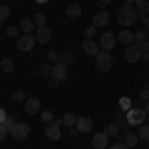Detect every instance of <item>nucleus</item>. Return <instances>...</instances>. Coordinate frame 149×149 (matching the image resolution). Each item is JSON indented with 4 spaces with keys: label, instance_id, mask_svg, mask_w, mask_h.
Masks as SVG:
<instances>
[{
    "label": "nucleus",
    "instance_id": "nucleus-36",
    "mask_svg": "<svg viewBox=\"0 0 149 149\" xmlns=\"http://www.w3.org/2000/svg\"><path fill=\"white\" fill-rule=\"evenodd\" d=\"M133 4H135V8H137V10H145L147 0H133Z\"/></svg>",
    "mask_w": 149,
    "mask_h": 149
},
{
    "label": "nucleus",
    "instance_id": "nucleus-28",
    "mask_svg": "<svg viewBox=\"0 0 149 149\" xmlns=\"http://www.w3.org/2000/svg\"><path fill=\"white\" fill-rule=\"evenodd\" d=\"M40 119H42L44 123H52V121H54V113H52L50 109H46V111L40 113Z\"/></svg>",
    "mask_w": 149,
    "mask_h": 149
},
{
    "label": "nucleus",
    "instance_id": "nucleus-21",
    "mask_svg": "<svg viewBox=\"0 0 149 149\" xmlns=\"http://www.w3.org/2000/svg\"><path fill=\"white\" fill-rule=\"evenodd\" d=\"M137 133H127L125 137H123V143H125L127 147H133L135 149V145H137Z\"/></svg>",
    "mask_w": 149,
    "mask_h": 149
},
{
    "label": "nucleus",
    "instance_id": "nucleus-26",
    "mask_svg": "<svg viewBox=\"0 0 149 149\" xmlns=\"http://www.w3.org/2000/svg\"><path fill=\"white\" fill-rule=\"evenodd\" d=\"M139 139H143L145 143L149 141V125H139V133H137Z\"/></svg>",
    "mask_w": 149,
    "mask_h": 149
},
{
    "label": "nucleus",
    "instance_id": "nucleus-11",
    "mask_svg": "<svg viewBox=\"0 0 149 149\" xmlns=\"http://www.w3.org/2000/svg\"><path fill=\"white\" fill-rule=\"evenodd\" d=\"M34 38H36V42H40V44H48V42L52 40V30L48 28V24L46 26H38V28H36Z\"/></svg>",
    "mask_w": 149,
    "mask_h": 149
},
{
    "label": "nucleus",
    "instance_id": "nucleus-45",
    "mask_svg": "<svg viewBox=\"0 0 149 149\" xmlns=\"http://www.w3.org/2000/svg\"><path fill=\"white\" fill-rule=\"evenodd\" d=\"M123 6H133V0H125V4Z\"/></svg>",
    "mask_w": 149,
    "mask_h": 149
},
{
    "label": "nucleus",
    "instance_id": "nucleus-31",
    "mask_svg": "<svg viewBox=\"0 0 149 149\" xmlns=\"http://www.w3.org/2000/svg\"><path fill=\"white\" fill-rule=\"evenodd\" d=\"M60 60H62L66 66H68V64H72V62H74V50H68V52H66L64 56L60 58Z\"/></svg>",
    "mask_w": 149,
    "mask_h": 149
},
{
    "label": "nucleus",
    "instance_id": "nucleus-18",
    "mask_svg": "<svg viewBox=\"0 0 149 149\" xmlns=\"http://www.w3.org/2000/svg\"><path fill=\"white\" fill-rule=\"evenodd\" d=\"M64 12H66V16H68V18H78V16H81V6L74 2V4H68Z\"/></svg>",
    "mask_w": 149,
    "mask_h": 149
},
{
    "label": "nucleus",
    "instance_id": "nucleus-42",
    "mask_svg": "<svg viewBox=\"0 0 149 149\" xmlns=\"http://www.w3.org/2000/svg\"><path fill=\"white\" fill-rule=\"evenodd\" d=\"M139 48H141V52H143V50H149V42H141Z\"/></svg>",
    "mask_w": 149,
    "mask_h": 149
},
{
    "label": "nucleus",
    "instance_id": "nucleus-48",
    "mask_svg": "<svg viewBox=\"0 0 149 149\" xmlns=\"http://www.w3.org/2000/svg\"><path fill=\"white\" fill-rule=\"evenodd\" d=\"M100 2H102V4H109L111 0H100Z\"/></svg>",
    "mask_w": 149,
    "mask_h": 149
},
{
    "label": "nucleus",
    "instance_id": "nucleus-14",
    "mask_svg": "<svg viewBox=\"0 0 149 149\" xmlns=\"http://www.w3.org/2000/svg\"><path fill=\"white\" fill-rule=\"evenodd\" d=\"M81 50H84L86 54H90V56H95V54L100 52V44H95L93 38H86V40L81 42Z\"/></svg>",
    "mask_w": 149,
    "mask_h": 149
},
{
    "label": "nucleus",
    "instance_id": "nucleus-40",
    "mask_svg": "<svg viewBox=\"0 0 149 149\" xmlns=\"http://www.w3.org/2000/svg\"><path fill=\"white\" fill-rule=\"evenodd\" d=\"M141 60H143V62H149V50H143V52H141Z\"/></svg>",
    "mask_w": 149,
    "mask_h": 149
},
{
    "label": "nucleus",
    "instance_id": "nucleus-43",
    "mask_svg": "<svg viewBox=\"0 0 149 149\" xmlns=\"http://www.w3.org/2000/svg\"><path fill=\"white\" fill-rule=\"evenodd\" d=\"M141 22H143V26H145V28H147V30H149V16H145V18L141 20Z\"/></svg>",
    "mask_w": 149,
    "mask_h": 149
},
{
    "label": "nucleus",
    "instance_id": "nucleus-23",
    "mask_svg": "<svg viewBox=\"0 0 149 149\" xmlns=\"http://www.w3.org/2000/svg\"><path fill=\"white\" fill-rule=\"evenodd\" d=\"M119 131H121V129H119V127L115 125V123H109V125L105 127V131H103V133H105L107 137H115V135H117Z\"/></svg>",
    "mask_w": 149,
    "mask_h": 149
},
{
    "label": "nucleus",
    "instance_id": "nucleus-46",
    "mask_svg": "<svg viewBox=\"0 0 149 149\" xmlns=\"http://www.w3.org/2000/svg\"><path fill=\"white\" fill-rule=\"evenodd\" d=\"M145 14L149 16V0H147V4H145Z\"/></svg>",
    "mask_w": 149,
    "mask_h": 149
},
{
    "label": "nucleus",
    "instance_id": "nucleus-29",
    "mask_svg": "<svg viewBox=\"0 0 149 149\" xmlns=\"http://www.w3.org/2000/svg\"><path fill=\"white\" fill-rule=\"evenodd\" d=\"M12 102H26V93L22 92V90H16V92L12 93Z\"/></svg>",
    "mask_w": 149,
    "mask_h": 149
},
{
    "label": "nucleus",
    "instance_id": "nucleus-22",
    "mask_svg": "<svg viewBox=\"0 0 149 149\" xmlns=\"http://www.w3.org/2000/svg\"><path fill=\"white\" fill-rule=\"evenodd\" d=\"M76 121H78V117L74 113H66L64 117H62V123L66 127H76Z\"/></svg>",
    "mask_w": 149,
    "mask_h": 149
},
{
    "label": "nucleus",
    "instance_id": "nucleus-24",
    "mask_svg": "<svg viewBox=\"0 0 149 149\" xmlns=\"http://www.w3.org/2000/svg\"><path fill=\"white\" fill-rule=\"evenodd\" d=\"M6 36L8 38H20V28L18 26H6Z\"/></svg>",
    "mask_w": 149,
    "mask_h": 149
},
{
    "label": "nucleus",
    "instance_id": "nucleus-33",
    "mask_svg": "<svg viewBox=\"0 0 149 149\" xmlns=\"http://www.w3.org/2000/svg\"><path fill=\"white\" fill-rule=\"evenodd\" d=\"M115 125L119 127V129H121V127H125V125H127V119H125V113H119V115H117V119H115Z\"/></svg>",
    "mask_w": 149,
    "mask_h": 149
},
{
    "label": "nucleus",
    "instance_id": "nucleus-15",
    "mask_svg": "<svg viewBox=\"0 0 149 149\" xmlns=\"http://www.w3.org/2000/svg\"><path fill=\"white\" fill-rule=\"evenodd\" d=\"M92 127H93L92 117H78V121H76V129H78L80 133H88V131H92Z\"/></svg>",
    "mask_w": 149,
    "mask_h": 149
},
{
    "label": "nucleus",
    "instance_id": "nucleus-32",
    "mask_svg": "<svg viewBox=\"0 0 149 149\" xmlns=\"http://www.w3.org/2000/svg\"><path fill=\"white\" fill-rule=\"evenodd\" d=\"M119 107H121L123 111L131 109V100H129V97H121V100H119Z\"/></svg>",
    "mask_w": 149,
    "mask_h": 149
},
{
    "label": "nucleus",
    "instance_id": "nucleus-10",
    "mask_svg": "<svg viewBox=\"0 0 149 149\" xmlns=\"http://www.w3.org/2000/svg\"><path fill=\"white\" fill-rule=\"evenodd\" d=\"M66 76H68V68H66V64L62 62V60H58L54 62V66H52V78L58 81L66 80Z\"/></svg>",
    "mask_w": 149,
    "mask_h": 149
},
{
    "label": "nucleus",
    "instance_id": "nucleus-44",
    "mask_svg": "<svg viewBox=\"0 0 149 149\" xmlns=\"http://www.w3.org/2000/svg\"><path fill=\"white\" fill-rule=\"evenodd\" d=\"M143 111H145V113L149 115V100H147V102H145V105H143Z\"/></svg>",
    "mask_w": 149,
    "mask_h": 149
},
{
    "label": "nucleus",
    "instance_id": "nucleus-1",
    "mask_svg": "<svg viewBox=\"0 0 149 149\" xmlns=\"http://www.w3.org/2000/svg\"><path fill=\"white\" fill-rule=\"evenodd\" d=\"M117 22L123 28H129L137 22V8L135 6H121L117 10Z\"/></svg>",
    "mask_w": 149,
    "mask_h": 149
},
{
    "label": "nucleus",
    "instance_id": "nucleus-4",
    "mask_svg": "<svg viewBox=\"0 0 149 149\" xmlns=\"http://www.w3.org/2000/svg\"><path fill=\"white\" fill-rule=\"evenodd\" d=\"M62 119H54L52 123H46V129H44V135H46L50 141H58L62 139Z\"/></svg>",
    "mask_w": 149,
    "mask_h": 149
},
{
    "label": "nucleus",
    "instance_id": "nucleus-47",
    "mask_svg": "<svg viewBox=\"0 0 149 149\" xmlns=\"http://www.w3.org/2000/svg\"><path fill=\"white\" fill-rule=\"evenodd\" d=\"M38 4H46V2H50V0H36Z\"/></svg>",
    "mask_w": 149,
    "mask_h": 149
},
{
    "label": "nucleus",
    "instance_id": "nucleus-49",
    "mask_svg": "<svg viewBox=\"0 0 149 149\" xmlns=\"http://www.w3.org/2000/svg\"><path fill=\"white\" fill-rule=\"evenodd\" d=\"M135 149H137V147H135Z\"/></svg>",
    "mask_w": 149,
    "mask_h": 149
},
{
    "label": "nucleus",
    "instance_id": "nucleus-7",
    "mask_svg": "<svg viewBox=\"0 0 149 149\" xmlns=\"http://www.w3.org/2000/svg\"><path fill=\"white\" fill-rule=\"evenodd\" d=\"M123 56H125V60L129 62V64L139 62V60H141V48H139V44H129V46H125Z\"/></svg>",
    "mask_w": 149,
    "mask_h": 149
},
{
    "label": "nucleus",
    "instance_id": "nucleus-2",
    "mask_svg": "<svg viewBox=\"0 0 149 149\" xmlns=\"http://www.w3.org/2000/svg\"><path fill=\"white\" fill-rule=\"evenodd\" d=\"M125 119H127V125H143L145 123V119H147V113L143 111V109H139V107H131V109H127L125 113Z\"/></svg>",
    "mask_w": 149,
    "mask_h": 149
},
{
    "label": "nucleus",
    "instance_id": "nucleus-9",
    "mask_svg": "<svg viewBox=\"0 0 149 149\" xmlns=\"http://www.w3.org/2000/svg\"><path fill=\"white\" fill-rule=\"evenodd\" d=\"M40 107H42V103H40L38 97H26V102H24V113L36 115V113H40Z\"/></svg>",
    "mask_w": 149,
    "mask_h": 149
},
{
    "label": "nucleus",
    "instance_id": "nucleus-35",
    "mask_svg": "<svg viewBox=\"0 0 149 149\" xmlns=\"http://www.w3.org/2000/svg\"><path fill=\"white\" fill-rule=\"evenodd\" d=\"M8 135H10V131H8L6 127H4L2 123H0V141H4V139L8 137Z\"/></svg>",
    "mask_w": 149,
    "mask_h": 149
},
{
    "label": "nucleus",
    "instance_id": "nucleus-3",
    "mask_svg": "<svg viewBox=\"0 0 149 149\" xmlns=\"http://www.w3.org/2000/svg\"><path fill=\"white\" fill-rule=\"evenodd\" d=\"M111 66H113V58H111V54L100 50V52L95 54V68L100 70V72H107V70H111Z\"/></svg>",
    "mask_w": 149,
    "mask_h": 149
},
{
    "label": "nucleus",
    "instance_id": "nucleus-19",
    "mask_svg": "<svg viewBox=\"0 0 149 149\" xmlns=\"http://www.w3.org/2000/svg\"><path fill=\"white\" fill-rule=\"evenodd\" d=\"M0 70L6 72V74H10L12 70H14V62H12L10 58H0Z\"/></svg>",
    "mask_w": 149,
    "mask_h": 149
},
{
    "label": "nucleus",
    "instance_id": "nucleus-50",
    "mask_svg": "<svg viewBox=\"0 0 149 149\" xmlns=\"http://www.w3.org/2000/svg\"><path fill=\"white\" fill-rule=\"evenodd\" d=\"M92 149H93V147H92Z\"/></svg>",
    "mask_w": 149,
    "mask_h": 149
},
{
    "label": "nucleus",
    "instance_id": "nucleus-12",
    "mask_svg": "<svg viewBox=\"0 0 149 149\" xmlns=\"http://www.w3.org/2000/svg\"><path fill=\"white\" fill-rule=\"evenodd\" d=\"M92 24L95 26V28H105V26L109 24V14H107L105 10L95 12V14H93V18H92Z\"/></svg>",
    "mask_w": 149,
    "mask_h": 149
},
{
    "label": "nucleus",
    "instance_id": "nucleus-41",
    "mask_svg": "<svg viewBox=\"0 0 149 149\" xmlns=\"http://www.w3.org/2000/svg\"><path fill=\"white\" fill-rule=\"evenodd\" d=\"M6 111H4V107H0V123H2V121H4V119H6Z\"/></svg>",
    "mask_w": 149,
    "mask_h": 149
},
{
    "label": "nucleus",
    "instance_id": "nucleus-5",
    "mask_svg": "<svg viewBox=\"0 0 149 149\" xmlns=\"http://www.w3.org/2000/svg\"><path fill=\"white\" fill-rule=\"evenodd\" d=\"M115 42H117V36L113 34V32H103L102 36H100V40H97V44H100V50H103V52H111L115 48Z\"/></svg>",
    "mask_w": 149,
    "mask_h": 149
},
{
    "label": "nucleus",
    "instance_id": "nucleus-6",
    "mask_svg": "<svg viewBox=\"0 0 149 149\" xmlns=\"http://www.w3.org/2000/svg\"><path fill=\"white\" fill-rule=\"evenodd\" d=\"M36 44V38L34 34H22L18 40H16V48L20 50V52H30Z\"/></svg>",
    "mask_w": 149,
    "mask_h": 149
},
{
    "label": "nucleus",
    "instance_id": "nucleus-16",
    "mask_svg": "<svg viewBox=\"0 0 149 149\" xmlns=\"http://www.w3.org/2000/svg\"><path fill=\"white\" fill-rule=\"evenodd\" d=\"M18 28L22 30L24 34H32V32L36 30V24H34L32 18H22V20L18 22Z\"/></svg>",
    "mask_w": 149,
    "mask_h": 149
},
{
    "label": "nucleus",
    "instance_id": "nucleus-27",
    "mask_svg": "<svg viewBox=\"0 0 149 149\" xmlns=\"http://www.w3.org/2000/svg\"><path fill=\"white\" fill-rule=\"evenodd\" d=\"M10 16V6H6V4H0V24L6 22V18Z\"/></svg>",
    "mask_w": 149,
    "mask_h": 149
},
{
    "label": "nucleus",
    "instance_id": "nucleus-30",
    "mask_svg": "<svg viewBox=\"0 0 149 149\" xmlns=\"http://www.w3.org/2000/svg\"><path fill=\"white\" fill-rule=\"evenodd\" d=\"M2 125H4L6 129H8V131H10L12 127L16 125V117H12V115H6V119L2 121Z\"/></svg>",
    "mask_w": 149,
    "mask_h": 149
},
{
    "label": "nucleus",
    "instance_id": "nucleus-20",
    "mask_svg": "<svg viewBox=\"0 0 149 149\" xmlns=\"http://www.w3.org/2000/svg\"><path fill=\"white\" fill-rule=\"evenodd\" d=\"M32 20H34L36 28H38V26H46V22H48V18H46L44 12H36L34 16H32Z\"/></svg>",
    "mask_w": 149,
    "mask_h": 149
},
{
    "label": "nucleus",
    "instance_id": "nucleus-25",
    "mask_svg": "<svg viewBox=\"0 0 149 149\" xmlns=\"http://www.w3.org/2000/svg\"><path fill=\"white\" fill-rule=\"evenodd\" d=\"M133 40H135V44L147 42V32H145V30H137V32H133Z\"/></svg>",
    "mask_w": 149,
    "mask_h": 149
},
{
    "label": "nucleus",
    "instance_id": "nucleus-39",
    "mask_svg": "<svg viewBox=\"0 0 149 149\" xmlns=\"http://www.w3.org/2000/svg\"><path fill=\"white\" fill-rule=\"evenodd\" d=\"M139 95H141V100H145V102H147V100H149V90H147V88H143V90L139 92Z\"/></svg>",
    "mask_w": 149,
    "mask_h": 149
},
{
    "label": "nucleus",
    "instance_id": "nucleus-13",
    "mask_svg": "<svg viewBox=\"0 0 149 149\" xmlns=\"http://www.w3.org/2000/svg\"><path fill=\"white\" fill-rule=\"evenodd\" d=\"M107 145H109V137L105 135V133H95L92 137V147L93 149H107Z\"/></svg>",
    "mask_w": 149,
    "mask_h": 149
},
{
    "label": "nucleus",
    "instance_id": "nucleus-17",
    "mask_svg": "<svg viewBox=\"0 0 149 149\" xmlns=\"http://www.w3.org/2000/svg\"><path fill=\"white\" fill-rule=\"evenodd\" d=\"M117 40H119L121 44H125V46H129V44H135V40H133V32H131V30H127V28H123V30L119 32Z\"/></svg>",
    "mask_w": 149,
    "mask_h": 149
},
{
    "label": "nucleus",
    "instance_id": "nucleus-34",
    "mask_svg": "<svg viewBox=\"0 0 149 149\" xmlns=\"http://www.w3.org/2000/svg\"><path fill=\"white\" fill-rule=\"evenodd\" d=\"M95 30H97V28H95V26H88V28H86V38H93V36H95Z\"/></svg>",
    "mask_w": 149,
    "mask_h": 149
},
{
    "label": "nucleus",
    "instance_id": "nucleus-38",
    "mask_svg": "<svg viewBox=\"0 0 149 149\" xmlns=\"http://www.w3.org/2000/svg\"><path fill=\"white\" fill-rule=\"evenodd\" d=\"M60 56H58L56 52H48V62H58Z\"/></svg>",
    "mask_w": 149,
    "mask_h": 149
},
{
    "label": "nucleus",
    "instance_id": "nucleus-37",
    "mask_svg": "<svg viewBox=\"0 0 149 149\" xmlns=\"http://www.w3.org/2000/svg\"><path fill=\"white\" fill-rule=\"evenodd\" d=\"M109 149H129V147H127L123 141H115V143H113V145H111Z\"/></svg>",
    "mask_w": 149,
    "mask_h": 149
},
{
    "label": "nucleus",
    "instance_id": "nucleus-8",
    "mask_svg": "<svg viewBox=\"0 0 149 149\" xmlns=\"http://www.w3.org/2000/svg\"><path fill=\"white\" fill-rule=\"evenodd\" d=\"M28 133H30V125L24 123V121H16V125L10 129V135L14 139H26Z\"/></svg>",
    "mask_w": 149,
    "mask_h": 149
}]
</instances>
